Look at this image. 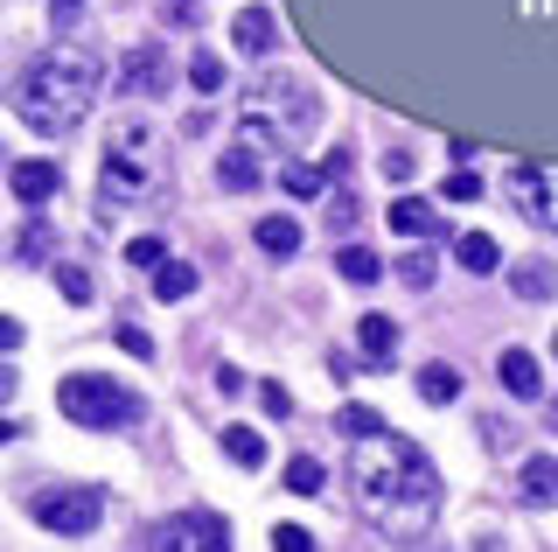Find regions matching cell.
I'll return each mask as SVG.
<instances>
[{
    "label": "cell",
    "instance_id": "3957f363",
    "mask_svg": "<svg viewBox=\"0 0 558 552\" xmlns=\"http://www.w3.org/2000/svg\"><path fill=\"white\" fill-rule=\"evenodd\" d=\"M57 406H63V420H77V427H133L140 412H147L133 385H119V377H98V371L63 377V385H57Z\"/></svg>",
    "mask_w": 558,
    "mask_h": 552
},
{
    "label": "cell",
    "instance_id": "8fae6325",
    "mask_svg": "<svg viewBox=\"0 0 558 552\" xmlns=\"http://www.w3.org/2000/svg\"><path fill=\"white\" fill-rule=\"evenodd\" d=\"M496 377H502V392H510V399H537V392H545V377H537V357H531V350H502Z\"/></svg>",
    "mask_w": 558,
    "mask_h": 552
},
{
    "label": "cell",
    "instance_id": "f546056e",
    "mask_svg": "<svg viewBox=\"0 0 558 552\" xmlns=\"http://www.w3.org/2000/svg\"><path fill=\"white\" fill-rule=\"evenodd\" d=\"M57 287H63V301H92V273H84V266H57Z\"/></svg>",
    "mask_w": 558,
    "mask_h": 552
},
{
    "label": "cell",
    "instance_id": "cb8c5ba5",
    "mask_svg": "<svg viewBox=\"0 0 558 552\" xmlns=\"http://www.w3.org/2000/svg\"><path fill=\"white\" fill-rule=\"evenodd\" d=\"M279 182H287V196H322V168H307V161H287V154H279Z\"/></svg>",
    "mask_w": 558,
    "mask_h": 552
},
{
    "label": "cell",
    "instance_id": "7402d4cb",
    "mask_svg": "<svg viewBox=\"0 0 558 552\" xmlns=\"http://www.w3.org/2000/svg\"><path fill=\"white\" fill-rule=\"evenodd\" d=\"M418 399H426V406L461 399V371H453V364H426V371H418Z\"/></svg>",
    "mask_w": 558,
    "mask_h": 552
},
{
    "label": "cell",
    "instance_id": "ac0fdd59",
    "mask_svg": "<svg viewBox=\"0 0 558 552\" xmlns=\"http://www.w3.org/2000/svg\"><path fill=\"white\" fill-rule=\"evenodd\" d=\"M391 231H405V238H433V231H440V217H433V203L398 196V203H391Z\"/></svg>",
    "mask_w": 558,
    "mask_h": 552
},
{
    "label": "cell",
    "instance_id": "e575fe53",
    "mask_svg": "<svg viewBox=\"0 0 558 552\" xmlns=\"http://www.w3.org/2000/svg\"><path fill=\"white\" fill-rule=\"evenodd\" d=\"M272 545H287V552H307L314 539H307V531H301V525H272Z\"/></svg>",
    "mask_w": 558,
    "mask_h": 552
},
{
    "label": "cell",
    "instance_id": "4dcf8cb0",
    "mask_svg": "<svg viewBox=\"0 0 558 552\" xmlns=\"http://www.w3.org/2000/svg\"><path fill=\"white\" fill-rule=\"evenodd\" d=\"M258 412H266V420H287V412H293V392L279 385V377H272V385H258Z\"/></svg>",
    "mask_w": 558,
    "mask_h": 552
},
{
    "label": "cell",
    "instance_id": "1f68e13d",
    "mask_svg": "<svg viewBox=\"0 0 558 552\" xmlns=\"http://www.w3.org/2000/svg\"><path fill=\"white\" fill-rule=\"evenodd\" d=\"M161 259H168V245H161V238H133V245H126V266H161Z\"/></svg>",
    "mask_w": 558,
    "mask_h": 552
},
{
    "label": "cell",
    "instance_id": "e0dca14e",
    "mask_svg": "<svg viewBox=\"0 0 558 552\" xmlns=\"http://www.w3.org/2000/svg\"><path fill=\"white\" fill-rule=\"evenodd\" d=\"M252 238H258V252H272V259H293V252H301V224H293V217H258Z\"/></svg>",
    "mask_w": 558,
    "mask_h": 552
},
{
    "label": "cell",
    "instance_id": "2e32d148",
    "mask_svg": "<svg viewBox=\"0 0 558 552\" xmlns=\"http://www.w3.org/2000/svg\"><path fill=\"white\" fill-rule=\"evenodd\" d=\"M231 43L244 49V57H266V49H272V14L266 8H244L238 22H231Z\"/></svg>",
    "mask_w": 558,
    "mask_h": 552
},
{
    "label": "cell",
    "instance_id": "277c9868",
    "mask_svg": "<svg viewBox=\"0 0 558 552\" xmlns=\"http://www.w3.org/2000/svg\"><path fill=\"white\" fill-rule=\"evenodd\" d=\"M244 112H258V119H272V112H279V119H287V133H314V119H322V98H314L301 77L272 71V77H258V84H252Z\"/></svg>",
    "mask_w": 558,
    "mask_h": 552
},
{
    "label": "cell",
    "instance_id": "836d02e7",
    "mask_svg": "<svg viewBox=\"0 0 558 552\" xmlns=\"http://www.w3.org/2000/svg\"><path fill=\"white\" fill-rule=\"evenodd\" d=\"M119 350H126V357H154V336H147V329H133V322H126V329H119Z\"/></svg>",
    "mask_w": 558,
    "mask_h": 552
},
{
    "label": "cell",
    "instance_id": "ab89813d",
    "mask_svg": "<svg viewBox=\"0 0 558 552\" xmlns=\"http://www.w3.org/2000/svg\"><path fill=\"white\" fill-rule=\"evenodd\" d=\"M551 350H558V336H551Z\"/></svg>",
    "mask_w": 558,
    "mask_h": 552
},
{
    "label": "cell",
    "instance_id": "484cf974",
    "mask_svg": "<svg viewBox=\"0 0 558 552\" xmlns=\"http://www.w3.org/2000/svg\"><path fill=\"white\" fill-rule=\"evenodd\" d=\"M14 259H28V266H35V259H49V224L43 217H28L22 231H14Z\"/></svg>",
    "mask_w": 558,
    "mask_h": 552
},
{
    "label": "cell",
    "instance_id": "4fadbf2b",
    "mask_svg": "<svg viewBox=\"0 0 558 552\" xmlns=\"http://www.w3.org/2000/svg\"><path fill=\"white\" fill-rule=\"evenodd\" d=\"M147 196V168L126 161V154H105V203H133Z\"/></svg>",
    "mask_w": 558,
    "mask_h": 552
},
{
    "label": "cell",
    "instance_id": "4316f807",
    "mask_svg": "<svg viewBox=\"0 0 558 552\" xmlns=\"http://www.w3.org/2000/svg\"><path fill=\"white\" fill-rule=\"evenodd\" d=\"M189 84H196L203 98L223 92V57H209V49H203V57H189Z\"/></svg>",
    "mask_w": 558,
    "mask_h": 552
},
{
    "label": "cell",
    "instance_id": "8d00e7d4",
    "mask_svg": "<svg viewBox=\"0 0 558 552\" xmlns=\"http://www.w3.org/2000/svg\"><path fill=\"white\" fill-rule=\"evenodd\" d=\"M447 196H453V203H475L482 182H475V176H447Z\"/></svg>",
    "mask_w": 558,
    "mask_h": 552
},
{
    "label": "cell",
    "instance_id": "ba28073f",
    "mask_svg": "<svg viewBox=\"0 0 558 552\" xmlns=\"http://www.w3.org/2000/svg\"><path fill=\"white\" fill-rule=\"evenodd\" d=\"M119 92H133V98H154V92H168V57L154 43H140L126 63H119Z\"/></svg>",
    "mask_w": 558,
    "mask_h": 552
},
{
    "label": "cell",
    "instance_id": "9a60e30c",
    "mask_svg": "<svg viewBox=\"0 0 558 552\" xmlns=\"http://www.w3.org/2000/svg\"><path fill=\"white\" fill-rule=\"evenodd\" d=\"M510 287L523 301H551L558 295V266L551 259H523V266H510Z\"/></svg>",
    "mask_w": 558,
    "mask_h": 552
},
{
    "label": "cell",
    "instance_id": "d4e9b609",
    "mask_svg": "<svg viewBox=\"0 0 558 552\" xmlns=\"http://www.w3.org/2000/svg\"><path fill=\"white\" fill-rule=\"evenodd\" d=\"M322 482H328V469H322L314 455H293V461H287V490H293V496H314Z\"/></svg>",
    "mask_w": 558,
    "mask_h": 552
},
{
    "label": "cell",
    "instance_id": "74e56055",
    "mask_svg": "<svg viewBox=\"0 0 558 552\" xmlns=\"http://www.w3.org/2000/svg\"><path fill=\"white\" fill-rule=\"evenodd\" d=\"M217 392H244V371L238 364H217Z\"/></svg>",
    "mask_w": 558,
    "mask_h": 552
},
{
    "label": "cell",
    "instance_id": "d590c367",
    "mask_svg": "<svg viewBox=\"0 0 558 552\" xmlns=\"http://www.w3.org/2000/svg\"><path fill=\"white\" fill-rule=\"evenodd\" d=\"M384 176L405 182V176H412V154H405V147H384Z\"/></svg>",
    "mask_w": 558,
    "mask_h": 552
},
{
    "label": "cell",
    "instance_id": "5bb4252c",
    "mask_svg": "<svg viewBox=\"0 0 558 552\" xmlns=\"http://www.w3.org/2000/svg\"><path fill=\"white\" fill-rule=\"evenodd\" d=\"M356 343H363V364H391V357H398V322L391 315H363Z\"/></svg>",
    "mask_w": 558,
    "mask_h": 552
},
{
    "label": "cell",
    "instance_id": "7a4b0ae2",
    "mask_svg": "<svg viewBox=\"0 0 558 552\" xmlns=\"http://www.w3.org/2000/svg\"><path fill=\"white\" fill-rule=\"evenodd\" d=\"M98 98V57L77 43L49 49L43 63H28L22 77H14V119H22L28 133H43V141H57V133H70L84 112H92Z\"/></svg>",
    "mask_w": 558,
    "mask_h": 552
},
{
    "label": "cell",
    "instance_id": "f1b7e54d",
    "mask_svg": "<svg viewBox=\"0 0 558 552\" xmlns=\"http://www.w3.org/2000/svg\"><path fill=\"white\" fill-rule=\"evenodd\" d=\"M342 434L349 441H371V434H384V420H377L371 406H342Z\"/></svg>",
    "mask_w": 558,
    "mask_h": 552
},
{
    "label": "cell",
    "instance_id": "83f0119b",
    "mask_svg": "<svg viewBox=\"0 0 558 552\" xmlns=\"http://www.w3.org/2000/svg\"><path fill=\"white\" fill-rule=\"evenodd\" d=\"M398 280H405V287H433V280H440L433 252H412V259H398Z\"/></svg>",
    "mask_w": 558,
    "mask_h": 552
},
{
    "label": "cell",
    "instance_id": "8992f818",
    "mask_svg": "<svg viewBox=\"0 0 558 552\" xmlns=\"http://www.w3.org/2000/svg\"><path fill=\"white\" fill-rule=\"evenodd\" d=\"M147 545H174V552H209V545H231V525L217 511H182L168 525L147 531Z\"/></svg>",
    "mask_w": 558,
    "mask_h": 552
},
{
    "label": "cell",
    "instance_id": "44dd1931",
    "mask_svg": "<svg viewBox=\"0 0 558 552\" xmlns=\"http://www.w3.org/2000/svg\"><path fill=\"white\" fill-rule=\"evenodd\" d=\"M336 273H342V280H356V287H371V280H384V259L371 245H342L336 252Z\"/></svg>",
    "mask_w": 558,
    "mask_h": 552
},
{
    "label": "cell",
    "instance_id": "5b68a950",
    "mask_svg": "<svg viewBox=\"0 0 558 552\" xmlns=\"http://www.w3.org/2000/svg\"><path fill=\"white\" fill-rule=\"evenodd\" d=\"M28 511H35V525L57 531V539H92L98 517H105V490H43Z\"/></svg>",
    "mask_w": 558,
    "mask_h": 552
},
{
    "label": "cell",
    "instance_id": "d6a6232c",
    "mask_svg": "<svg viewBox=\"0 0 558 552\" xmlns=\"http://www.w3.org/2000/svg\"><path fill=\"white\" fill-rule=\"evenodd\" d=\"M349 224H356V196L336 189V196H328V231H349Z\"/></svg>",
    "mask_w": 558,
    "mask_h": 552
},
{
    "label": "cell",
    "instance_id": "52a82bcc",
    "mask_svg": "<svg viewBox=\"0 0 558 552\" xmlns=\"http://www.w3.org/2000/svg\"><path fill=\"white\" fill-rule=\"evenodd\" d=\"M510 196H517V211L531 217L537 231H558V176H551V168H517Z\"/></svg>",
    "mask_w": 558,
    "mask_h": 552
},
{
    "label": "cell",
    "instance_id": "30bf717a",
    "mask_svg": "<svg viewBox=\"0 0 558 552\" xmlns=\"http://www.w3.org/2000/svg\"><path fill=\"white\" fill-rule=\"evenodd\" d=\"M217 182L231 189V196H252V189L266 182V176H258V147H252V141H238V147L217 161Z\"/></svg>",
    "mask_w": 558,
    "mask_h": 552
},
{
    "label": "cell",
    "instance_id": "ffe728a7",
    "mask_svg": "<svg viewBox=\"0 0 558 552\" xmlns=\"http://www.w3.org/2000/svg\"><path fill=\"white\" fill-rule=\"evenodd\" d=\"M453 259H461V273H496L502 266V252H496V238H488V231H461Z\"/></svg>",
    "mask_w": 558,
    "mask_h": 552
},
{
    "label": "cell",
    "instance_id": "7c38bea8",
    "mask_svg": "<svg viewBox=\"0 0 558 552\" xmlns=\"http://www.w3.org/2000/svg\"><path fill=\"white\" fill-rule=\"evenodd\" d=\"M8 182H14V196H22L28 211H35V203L57 196V182H63V176H57V161H14V176H8Z\"/></svg>",
    "mask_w": 558,
    "mask_h": 552
},
{
    "label": "cell",
    "instance_id": "6da1fadb",
    "mask_svg": "<svg viewBox=\"0 0 558 552\" xmlns=\"http://www.w3.org/2000/svg\"><path fill=\"white\" fill-rule=\"evenodd\" d=\"M349 482H356L363 525H371L377 539L412 545L440 525V504H447L440 469H433V455L405 434H371L356 447V461H349Z\"/></svg>",
    "mask_w": 558,
    "mask_h": 552
},
{
    "label": "cell",
    "instance_id": "f35d334b",
    "mask_svg": "<svg viewBox=\"0 0 558 552\" xmlns=\"http://www.w3.org/2000/svg\"><path fill=\"white\" fill-rule=\"evenodd\" d=\"M57 8H63V14H70V8H77V0H57Z\"/></svg>",
    "mask_w": 558,
    "mask_h": 552
},
{
    "label": "cell",
    "instance_id": "d6986e66",
    "mask_svg": "<svg viewBox=\"0 0 558 552\" xmlns=\"http://www.w3.org/2000/svg\"><path fill=\"white\" fill-rule=\"evenodd\" d=\"M154 295H161V301H189V295H196V266H189V259H161V266H154Z\"/></svg>",
    "mask_w": 558,
    "mask_h": 552
},
{
    "label": "cell",
    "instance_id": "603a6c76",
    "mask_svg": "<svg viewBox=\"0 0 558 552\" xmlns=\"http://www.w3.org/2000/svg\"><path fill=\"white\" fill-rule=\"evenodd\" d=\"M223 455H231L238 469H258V461H266V441H258V427H223Z\"/></svg>",
    "mask_w": 558,
    "mask_h": 552
},
{
    "label": "cell",
    "instance_id": "9c48e42d",
    "mask_svg": "<svg viewBox=\"0 0 558 552\" xmlns=\"http://www.w3.org/2000/svg\"><path fill=\"white\" fill-rule=\"evenodd\" d=\"M517 490H523V504H558V455H523Z\"/></svg>",
    "mask_w": 558,
    "mask_h": 552
}]
</instances>
